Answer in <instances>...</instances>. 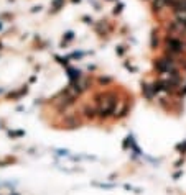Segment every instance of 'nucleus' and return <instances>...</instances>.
Here are the masks:
<instances>
[{
    "label": "nucleus",
    "mask_w": 186,
    "mask_h": 195,
    "mask_svg": "<svg viewBox=\"0 0 186 195\" xmlns=\"http://www.w3.org/2000/svg\"><path fill=\"white\" fill-rule=\"evenodd\" d=\"M101 103V108H99V115L101 116H109L111 113H114L115 105H117V97L114 94H106L102 95V100H97Z\"/></svg>",
    "instance_id": "1"
},
{
    "label": "nucleus",
    "mask_w": 186,
    "mask_h": 195,
    "mask_svg": "<svg viewBox=\"0 0 186 195\" xmlns=\"http://www.w3.org/2000/svg\"><path fill=\"white\" fill-rule=\"evenodd\" d=\"M142 90L145 92V95L148 97V99H153V95H155V92H153L152 85H148V84H143V85H142Z\"/></svg>",
    "instance_id": "2"
},
{
    "label": "nucleus",
    "mask_w": 186,
    "mask_h": 195,
    "mask_svg": "<svg viewBox=\"0 0 186 195\" xmlns=\"http://www.w3.org/2000/svg\"><path fill=\"white\" fill-rule=\"evenodd\" d=\"M181 66H183V69H186V57H183V59H181Z\"/></svg>",
    "instance_id": "3"
}]
</instances>
